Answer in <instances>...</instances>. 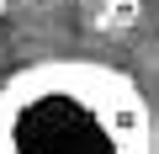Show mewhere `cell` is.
<instances>
[{
	"instance_id": "cell-3",
	"label": "cell",
	"mask_w": 159,
	"mask_h": 154,
	"mask_svg": "<svg viewBox=\"0 0 159 154\" xmlns=\"http://www.w3.org/2000/svg\"><path fill=\"white\" fill-rule=\"evenodd\" d=\"M11 6H16V0H0V16H6V11H11Z\"/></svg>"
},
{
	"instance_id": "cell-4",
	"label": "cell",
	"mask_w": 159,
	"mask_h": 154,
	"mask_svg": "<svg viewBox=\"0 0 159 154\" xmlns=\"http://www.w3.org/2000/svg\"><path fill=\"white\" fill-rule=\"evenodd\" d=\"M16 6H37V0H16Z\"/></svg>"
},
{
	"instance_id": "cell-1",
	"label": "cell",
	"mask_w": 159,
	"mask_h": 154,
	"mask_svg": "<svg viewBox=\"0 0 159 154\" xmlns=\"http://www.w3.org/2000/svg\"><path fill=\"white\" fill-rule=\"evenodd\" d=\"M0 154H154V112L111 64L37 58L0 85Z\"/></svg>"
},
{
	"instance_id": "cell-2",
	"label": "cell",
	"mask_w": 159,
	"mask_h": 154,
	"mask_svg": "<svg viewBox=\"0 0 159 154\" xmlns=\"http://www.w3.org/2000/svg\"><path fill=\"white\" fill-rule=\"evenodd\" d=\"M138 16V0H111V6H106V27H127Z\"/></svg>"
}]
</instances>
